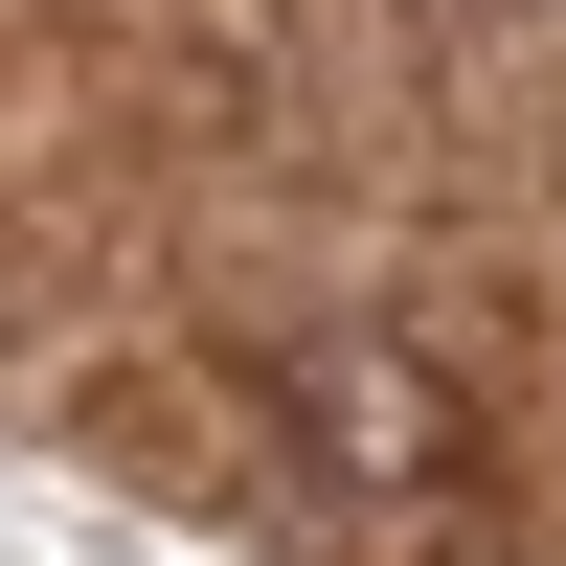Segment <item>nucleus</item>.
Masks as SVG:
<instances>
[{
  "mask_svg": "<svg viewBox=\"0 0 566 566\" xmlns=\"http://www.w3.org/2000/svg\"><path fill=\"white\" fill-rule=\"evenodd\" d=\"M272 408H295L317 499H363V522H476V386H453L431 340H295Z\"/></svg>",
  "mask_w": 566,
  "mask_h": 566,
  "instance_id": "obj_1",
  "label": "nucleus"
}]
</instances>
